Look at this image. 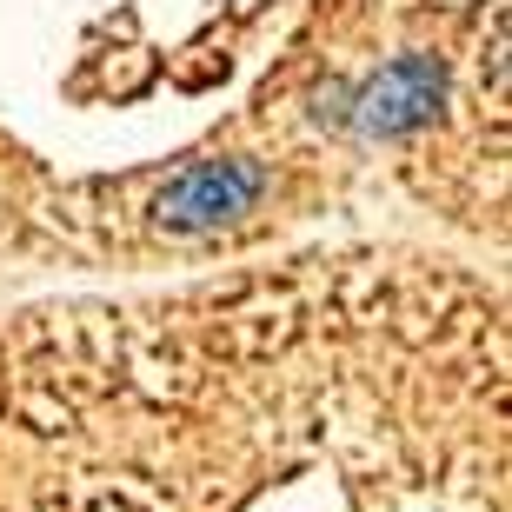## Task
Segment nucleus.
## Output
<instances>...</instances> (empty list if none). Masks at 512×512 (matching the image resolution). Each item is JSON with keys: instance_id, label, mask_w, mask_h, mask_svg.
<instances>
[{"instance_id": "nucleus-1", "label": "nucleus", "mask_w": 512, "mask_h": 512, "mask_svg": "<svg viewBox=\"0 0 512 512\" xmlns=\"http://www.w3.org/2000/svg\"><path fill=\"white\" fill-rule=\"evenodd\" d=\"M0 512H506V306L320 253L0 313Z\"/></svg>"}, {"instance_id": "nucleus-2", "label": "nucleus", "mask_w": 512, "mask_h": 512, "mask_svg": "<svg viewBox=\"0 0 512 512\" xmlns=\"http://www.w3.org/2000/svg\"><path fill=\"white\" fill-rule=\"evenodd\" d=\"M253 193H260V167L247 160H213V167H193L187 180H173L160 193V220L167 227H220L233 213L253 207Z\"/></svg>"}, {"instance_id": "nucleus-3", "label": "nucleus", "mask_w": 512, "mask_h": 512, "mask_svg": "<svg viewBox=\"0 0 512 512\" xmlns=\"http://www.w3.org/2000/svg\"><path fill=\"white\" fill-rule=\"evenodd\" d=\"M433 107H439V60L406 54L360 94V114L353 120H360V133H406L419 120H433Z\"/></svg>"}]
</instances>
